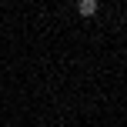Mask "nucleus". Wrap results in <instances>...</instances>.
Listing matches in <instances>:
<instances>
[{
  "label": "nucleus",
  "instance_id": "1",
  "mask_svg": "<svg viewBox=\"0 0 127 127\" xmlns=\"http://www.w3.org/2000/svg\"><path fill=\"white\" fill-rule=\"evenodd\" d=\"M97 7H100L97 0H77V10H80V17H94Z\"/></svg>",
  "mask_w": 127,
  "mask_h": 127
},
{
  "label": "nucleus",
  "instance_id": "2",
  "mask_svg": "<svg viewBox=\"0 0 127 127\" xmlns=\"http://www.w3.org/2000/svg\"><path fill=\"white\" fill-rule=\"evenodd\" d=\"M70 3H77V0H70Z\"/></svg>",
  "mask_w": 127,
  "mask_h": 127
}]
</instances>
